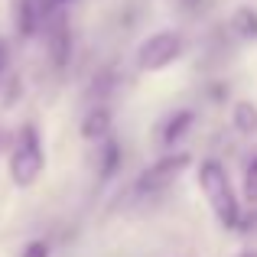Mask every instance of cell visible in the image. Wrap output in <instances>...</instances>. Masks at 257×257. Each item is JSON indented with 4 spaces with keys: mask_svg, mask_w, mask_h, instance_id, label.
<instances>
[{
    "mask_svg": "<svg viewBox=\"0 0 257 257\" xmlns=\"http://www.w3.org/2000/svg\"><path fill=\"white\" fill-rule=\"evenodd\" d=\"M199 186H202V192H205L218 225L221 228H238L241 225V202H238V195H234L228 170L218 160H205V163L199 166Z\"/></svg>",
    "mask_w": 257,
    "mask_h": 257,
    "instance_id": "obj_1",
    "label": "cell"
},
{
    "mask_svg": "<svg viewBox=\"0 0 257 257\" xmlns=\"http://www.w3.org/2000/svg\"><path fill=\"white\" fill-rule=\"evenodd\" d=\"M43 144H39V134L33 124H26L23 131H20V140L17 147H13L10 153V176L17 186H33V182L39 179V173H43Z\"/></svg>",
    "mask_w": 257,
    "mask_h": 257,
    "instance_id": "obj_2",
    "label": "cell"
},
{
    "mask_svg": "<svg viewBox=\"0 0 257 257\" xmlns=\"http://www.w3.org/2000/svg\"><path fill=\"white\" fill-rule=\"evenodd\" d=\"M179 56H182V36L163 30V33H153V36H147L144 43H140L137 65L144 72H160V69H166V65H173Z\"/></svg>",
    "mask_w": 257,
    "mask_h": 257,
    "instance_id": "obj_3",
    "label": "cell"
},
{
    "mask_svg": "<svg viewBox=\"0 0 257 257\" xmlns=\"http://www.w3.org/2000/svg\"><path fill=\"white\" fill-rule=\"evenodd\" d=\"M189 163H192V157H189V153H170V157L157 160L153 166H147V170L140 173L137 192H160V189H166L170 182H176V176L186 170Z\"/></svg>",
    "mask_w": 257,
    "mask_h": 257,
    "instance_id": "obj_4",
    "label": "cell"
},
{
    "mask_svg": "<svg viewBox=\"0 0 257 257\" xmlns=\"http://www.w3.org/2000/svg\"><path fill=\"white\" fill-rule=\"evenodd\" d=\"M13 26L23 39H30L39 30V10L36 0H13Z\"/></svg>",
    "mask_w": 257,
    "mask_h": 257,
    "instance_id": "obj_5",
    "label": "cell"
},
{
    "mask_svg": "<svg viewBox=\"0 0 257 257\" xmlns=\"http://www.w3.org/2000/svg\"><path fill=\"white\" fill-rule=\"evenodd\" d=\"M107 131H111V114H107V107H94L82 124V137L85 140H101V137H107Z\"/></svg>",
    "mask_w": 257,
    "mask_h": 257,
    "instance_id": "obj_6",
    "label": "cell"
},
{
    "mask_svg": "<svg viewBox=\"0 0 257 257\" xmlns=\"http://www.w3.org/2000/svg\"><path fill=\"white\" fill-rule=\"evenodd\" d=\"M192 120H195L192 111H176L173 117L166 120V127H163V147H173L176 140L189 131V124H192Z\"/></svg>",
    "mask_w": 257,
    "mask_h": 257,
    "instance_id": "obj_7",
    "label": "cell"
},
{
    "mask_svg": "<svg viewBox=\"0 0 257 257\" xmlns=\"http://www.w3.org/2000/svg\"><path fill=\"white\" fill-rule=\"evenodd\" d=\"M231 26L241 39H257V10L254 7H238L231 17Z\"/></svg>",
    "mask_w": 257,
    "mask_h": 257,
    "instance_id": "obj_8",
    "label": "cell"
},
{
    "mask_svg": "<svg viewBox=\"0 0 257 257\" xmlns=\"http://www.w3.org/2000/svg\"><path fill=\"white\" fill-rule=\"evenodd\" d=\"M231 120H234V127H238L241 134H257V107L251 101H238Z\"/></svg>",
    "mask_w": 257,
    "mask_h": 257,
    "instance_id": "obj_9",
    "label": "cell"
},
{
    "mask_svg": "<svg viewBox=\"0 0 257 257\" xmlns=\"http://www.w3.org/2000/svg\"><path fill=\"white\" fill-rule=\"evenodd\" d=\"M52 59H56V65H65V59H69V30H65L62 17H56V26H52Z\"/></svg>",
    "mask_w": 257,
    "mask_h": 257,
    "instance_id": "obj_10",
    "label": "cell"
},
{
    "mask_svg": "<svg viewBox=\"0 0 257 257\" xmlns=\"http://www.w3.org/2000/svg\"><path fill=\"white\" fill-rule=\"evenodd\" d=\"M101 157H104V163H101V179H111L114 170H117V163H120L117 140H111V137H107V140H104V150H101Z\"/></svg>",
    "mask_w": 257,
    "mask_h": 257,
    "instance_id": "obj_11",
    "label": "cell"
},
{
    "mask_svg": "<svg viewBox=\"0 0 257 257\" xmlns=\"http://www.w3.org/2000/svg\"><path fill=\"white\" fill-rule=\"evenodd\" d=\"M244 192H247L251 202H257V157L247 163V186H244Z\"/></svg>",
    "mask_w": 257,
    "mask_h": 257,
    "instance_id": "obj_12",
    "label": "cell"
},
{
    "mask_svg": "<svg viewBox=\"0 0 257 257\" xmlns=\"http://www.w3.org/2000/svg\"><path fill=\"white\" fill-rule=\"evenodd\" d=\"M20 257H49V244H46V241H30Z\"/></svg>",
    "mask_w": 257,
    "mask_h": 257,
    "instance_id": "obj_13",
    "label": "cell"
},
{
    "mask_svg": "<svg viewBox=\"0 0 257 257\" xmlns=\"http://www.w3.org/2000/svg\"><path fill=\"white\" fill-rule=\"evenodd\" d=\"M7 69V46H4V39H0V72Z\"/></svg>",
    "mask_w": 257,
    "mask_h": 257,
    "instance_id": "obj_14",
    "label": "cell"
},
{
    "mask_svg": "<svg viewBox=\"0 0 257 257\" xmlns=\"http://www.w3.org/2000/svg\"><path fill=\"white\" fill-rule=\"evenodd\" d=\"M241 257H257V251H244V254H241Z\"/></svg>",
    "mask_w": 257,
    "mask_h": 257,
    "instance_id": "obj_15",
    "label": "cell"
},
{
    "mask_svg": "<svg viewBox=\"0 0 257 257\" xmlns=\"http://www.w3.org/2000/svg\"><path fill=\"white\" fill-rule=\"evenodd\" d=\"M52 4H65V0H52Z\"/></svg>",
    "mask_w": 257,
    "mask_h": 257,
    "instance_id": "obj_16",
    "label": "cell"
}]
</instances>
